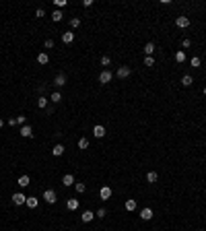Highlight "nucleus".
I'll use <instances>...</instances> for the list:
<instances>
[{"label":"nucleus","mask_w":206,"mask_h":231,"mask_svg":"<svg viewBox=\"0 0 206 231\" xmlns=\"http://www.w3.org/2000/svg\"><path fill=\"white\" fill-rule=\"evenodd\" d=\"M140 219H142V221H150V219H153V208H149V206L142 208V211H140Z\"/></svg>","instance_id":"nucleus-5"},{"label":"nucleus","mask_w":206,"mask_h":231,"mask_svg":"<svg viewBox=\"0 0 206 231\" xmlns=\"http://www.w3.org/2000/svg\"><path fill=\"white\" fill-rule=\"evenodd\" d=\"M144 54H146V56H153L154 54V43L153 41H149V43L144 46Z\"/></svg>","instance_id":"nucleus-19"},{"label":"nucleus","mask_w":206,"mask_h":231,"mask_svg":"<svg viewBox=\"0 0 206 231\" xmlns=\"http://www.w3.org/2000/svg\"><path fill=\"white\" fill-rule=\"evenodd\" d=\"M78 25H80V19H76V17H72V19H70V27H72V29H76Z\"/></svg>","instance_id":"nucleus-31"},{"label":"nucleus","mask_w":206,"mask_h":231,"mask_svg":"<svg viewBox=\"0 0 206 231\" xmlns=\"http://www.w3.org/2000/svg\"><path fill=\"white\" fill-rule=\"evenodd\" d=\"M46 105H47V97H43V95H39V97H37V107H41V110H43Z\"/></svg>","instance_id":"nucleus-23"},{"label":"nucleus","mask_w":206,"mask_h":231,"mask_svg":"<svg viewBox=\"0 0 206 231\" xmlns=\"http://www.w3.org/2000/svg\"><path fill=\"white\" fill-rule=\"evenodd\" d=\"M157 179H159V175H157V171H149V173H146V182H149V184H154Z\"/></svg>","instance_id":"nucleus-21"},{"label":"nucleus","mask_w":206,"mask_h":231,"mask_svg":"<svg viewBox=\"0 0 206 231\" xmlns=\"http://www.w3.org/2000/svg\"><path fill=\"white\" fill-rule=\"evenodd\" d=\"M43 200H46L47 204H56V200H58L56 192H54V190H46V192H43Z\"/></svg>","instance_id":"nucleus-1"},{"label":"nucleus","mask_w":206,"mask_h":231,"mask_svg":"<svg viewBox=\"0 0 206 231\" xmlns=\"http://www.w3.org/2000/svg\"><path fill=\"white\" fill-rule=\"evenodd\" d=\"M66 208H68V211H76V208H78V200H76V198H68V200H66Z\"/></svg>","instance_id":"nucleus-9"},{"label":"nucleus","mask_w":206,"mask_h":231,"mask_svg":"<svg viewBox=\"0 0 206 231\" xmlns=\"http://www.w3.org/2000/svg\"><path fill=\"white\" fill-rule=\"evenodd\" d=\"M25 200H27V196H25L23 192H17V194H12V204L21 206V204H25Z\"/></svg>","instance_id":"nucleus-2"},{"label":"nucleus","mask_w":206,"mask_h":231,"mask_svg":"<svg viewBox=\"0 0 206 231\" xmlns=\"http://www.w3.org/2000/svg\"><path fill=\"white\" fill-rule=\"evenodd\" d=\"M192 83H194V79H192L190 75H183V76H181V85H183V87H190Z\"/></svg>","instance_id":"nucleus-22"},{"label":"nucleus","mask_w":206,"mask_h":231,"mask_svg":"<svg viewBox=\"0 0 206 231\" xmlns=\"http://www.w3.org/2000/svg\"><path fill=\"white\" fill-rule=\"evenodd\" d=\"M111 76H114V75H111L109 70H103L101 75H99V83H101V85H107V83L111 81Z\"/></svg>","instance_id":"nucleus-3"},{"label":"nucleus","mask_w":206,"mask_h":231,"mask_svg":"<svg viewBox=\"0 0 206 231\" xmlns=\"http://www.w3.org/2000/svg\"><path fill=\"white\" fill-rule=\"evenodd\" d=\"M2 126H4V122H2V120H0V128H2Z\"/></svg>","instance_id":"nucleus-40"},{"label":"nucleus","mask_w":206,"mask_h":231,"mask_svg":"<svg viewBox=\"0 0 206 231\" xmlns=\"http://www.w3.org/2000/svg\"><path fill=\"white\" fill-rule=\"evenodd\" d=\"M74 190H76V192H78V194H80V192H85V190H87V186L83 184V182H78V184H74Z\"/></svg>","instance_id":"nucleus-28"},{"label":"nucleus","mask_w":206,"mask_h":231,"mask_svg":"<svg viewBox=\"0 0 206 231\" xmlns=\"http://www.w3.org/2000/svg\"><path fill=\"white\" fill-rule=\"evenodd\" d=\"M144 66H154V58L153 56H146V58H144Z\"/></svg>","instance_id":"nucleus-30"},{"label":"nucleus","mask_w":206,"mask_h":231,"mask_svg":"<svg viewBox=\"0 0 206 231\" xmlns=\"http://www.w3.org/2000/svg\"><path fill=\"white\" fill-rule=\"evenodd\" d=\"M25 204H27L29 208H37V198H35V196H27Z\"/></svg>","instance_id":"nucleus-17"},{"label":"nucleus","mask_w":206,"mask_h":231,"mask_svg":"<svg viewBox=\"0 0 206 231\" xmlns=\"http://www.w3.org/2000/svg\"><path fill=\"white\" fill-rule=\"evenodd\" d=\"M21 136H25V138H31V136H33V130H31V126H27V124H25V126L21 128Z\"/></svg>","instance_id":"nucleus-12"},{"label":"nucleus","mask_w":206,"mask_h":231,"mask_svg":"<svg viewBox=\"0 0 206 231\" xmlns=\"http://www.w3.org/2000/svg\"><path fill=\"white\" fill-rule=\"evenodd\" d=\"M37 62H39V64H47V62H50V56H47L46 52L37 54Z\"/></svg>","instance_id":"nucleus-20"},{"label":"nucleus","mask_w":206,"mask_h":231,"mask_svg":"<svg viewBox=\"0 0 206 231\" xmlns=\"http://www.w3.org/2000/svg\"><path fill=\"white\" fill-rule=\"evenodd\" d=\"M109 62H111V58H109V56H103L101 58V66H109Z\"/></svg>","instance_id":"nucleus-33"},{"label":"nucleus","mask_w":206,"mask_h":231,"mask_svg":"<svg viewBox=\"0 0 206 231\" xmlns=\"http://www.w3.org/2000/svg\"><path fill=\"white\" fill-rule=\"evenodd\" d=\"M175 62H186V52H183V50H179V52L175 54Z\"/></svg>","instance_id":"nucleus-24"},{"label":"nucleus","mask_w":206,"mask_h":231,"mask_svg":"<svg viewBox=\"0 0 206 231\" xmlns=\"http://www.w3.org/2000/svg\"><path fill=\"white\" fill-rule=\"evenodd\" d=\"M54 85H56V87H64V85H66V75L60 72V75L56 76V81H54Z\"/></svg>","instance_id":"nucleus-10"},{"label":"nucleus","mask_w":206,"mask_h":231,"mask_svg":"<svg viewBox=\"0 0 206 231\" xmlns=\"http://www.w3.org/2000/svg\"><path fill=\"white\" fill-rule=\"evenodd\" d=\"M83 6H85V8H89V6H93V0H83Z\"/></svg>","instance_id":"nucleus-35"},{"label":"nucleus","mask_w":206,"mask_h":231,"mask_svg":"<svg viewBox=\"0 0 206 231\" xmlns=\"http://www.w3.org/2000/svg\"><path fill=\"white\" fill-rule=\"evenodd\" d=\"M62 17H64V15H62L60 11H54V12H52V19H54L56 23H58V21H62Z\"/></svg>","instance_id":"nucleus-26"},{"label":"nucleus","mask_w":206,"mask_h":231,"mask_svg":"<svg viewBox=\"0 0 206 231\" xmlns=\"http://www.w3.org/2000/svg\"><path fill=\"white\" fill-rule=\"evenodd\" d=\"M93 134H95V138H103V136H105V128H103V126H95V128H93Z\"/></svg>","instance_id":"nucleus-14"},{"label":"nucleus","mask_w":206,"mask_h":231,"mask_svg":"<svg viewBox=\"0 0 206 231\" xmlns=\"http://www.w3.org/2000/svg\"><path fill=\"white\" fill-rule=\"evenodd\" d=\"M17 124H23L25 126V116H17Z\"/></svg>","instance_id":"nucleus-37"},{"label":"nucleus","mask_w":206,"mask_h":231,"mask_svg":"<svg viewBox=\"0 0 206 231\" xmlns=\"http://www.w3.org/2000/svg\"><path fill=\"white\" fill-rule=\"evenodd\" d=\"M93 219H95V213H91V211H85V213L80 215V221H83V223H91Z\"/></svg>","instance_id":"nucleus-7"},{"label":"nucleus","mask_w":206,"mask_h":231,"mask_svg":"<svg viewBox=\"0 0 206 231\" xmlns=\"http://www.w3.org/2000/svg\"><path fill=\"white\" fill-rule=\"evenodd\" d=\"M78 149H83V151L89 149V140H87V138H80V140H78Z\"/></svg>","instance_id":"nucleus-27"},{"label":"nucleus","mask_w":206,"mask_h":231,"mask_svg":"<svg viewBox=\"0 0 206 231\" xmlns=\"http://www.w3.org/2000/svg\"><path fill=\"white\" fill-rule=\"evenodd\" d=\"M17 184L21 186V188H27V186L31 184V179H29V175H21V178L17 179Z\"/></svg>","instance_id":"nucleus-15"},{"label":"nucleus","mask_w":206,"mask_h":231,"mask_svg":"<svg viewBox=\"0 0 206 231\" xmlns=\"http://www.w3.org/2000/svg\"><path fill=\"white\" fill-rule=\"evenodd\" d=\"M62 184L64 186H72L74 184V175H72V173H66V175L62 178Z\"/></svg>","instance_id":"nucleus-16"},{"label":"nucleus","mask_w":206,"mask_h":231,"mask_svg":"<svg viewBox=\"0 0 206 231\" xmlns=\"http://www.w3.org/2000/svg\"><path fill=\"white\" fill-rule=\"evenodd\" d=\"M43 15H46V12H43V8H37V12H35V17L39 19V17H43Z\"/></svg>","instance_id":"nucleus-38"},{"label":"nucleus","mask_w":206,"mask_h":231,"mask_svg":"<svg viewBox=\"0 0 206 231\" xmlns=\"http://www.w3.org/2000/svg\"><path fill=\"white\" fill-rule=\"evenodd\" d=\"M181 46H183V50H186V48L192 46V41H190V39H183V41H181Z\"/></svg>","instance_id":"nucleus-36"},{"label":"nucleus","mask_w":206,"mask_h":231,"mask_svg":"<svg viewBox=\"0 0 206 231\" xmlns=\"http://www.w3.org/2000/svg\"><path fill=\"white\" fill-rule=\"evenodd\" d=\"M190 64H192V66H194V68H200V58H198V56H194V58H192V60H190Z\"/></svg>","instance_id":"nucleus-25"},{"label":"nucleus","mask_w":206,"mask_h":231,"mask_svg":"<svg viewBox=\"0 0 206 231\" xmlns=\"http://www.w3.org/2000/svg\"><path fill=\"white\" fill-rule=\"evenodd\" d=\"M50 99L54 101V103H58V101H62V95H60V93L56 91V93H52V97H50Z\"/></svg>","instance_id":"nucleus-29"},{"label":"nucleus","mask_w":206,"mask_h":231,"mask_svg":"<svg viewBox=\"0 0 206 231\" xmlns=\"http://www.w3.org/2000/svg\"><path fill=\"white\" fill-rule=\"evenodd\" d=\"M105 215H107V211H105V208H99L97 213H95V217H99V219H103Z\"/></svg>","instance_id":"nucleus-32"},{"label":"nucleus","mask_w":206,"mask_h":231,"mask_svg":"<svg viewBox=\"0 0 206 231\" xmlns=\"http://www.w3.org/2000/svg\"><path fill=\"white\" fill-rule=\"evenodd\" d=\"M130 76V68L128 66H120L118 68V79H128Z\"/></svg>","instance_id":"nucleus-8"},{"label":"nucleus","mask_w":206,"mask_h":231,"mask_svg":"<svg viewBox=\"0 0 206 231\" xmlns=\"http://www.w3.org/2000/svg\"><path fill=\"white\" fill-rule=\"evenodd\" d=\"M175 25H177L179 29H186L190 25V19L188 17H177V19H175Z\"/></svg>","instance_id":"nucleus-6"},{"label":"nucleus","mask_w":206,"mask_h":231,"mask_svg":"<svg viewBox=\"0 0 206 231\" xmlns=\"http://www.w3.org/2000/svg\"><path fill=\"white\" fill-rule=\"evenodd\" d=\"M56 6H58V8H62V6H66V0H56Z\"/></svg>","instance_id":"nucleus-34"},{"label":"nucleus","mask_w":206,"mask_h":231,"mask_svg":"<svg viewBox=\"0 0 206 231\" xmlns=\"http://www.w3.org/2000/svg\"><path fill=\"white\" fill-rule=\"evenodd\" d=\"M99 196H101L103 200H109V198H111V188H109V186H103L101 190H99Z\"/></svg>","instance_id":"nucleus-4"},{"label":"nucleus","mask_w":206,"mask_h":231,"mask_svg":"<svg viewBox=\"0 0 206 231\" xmlns=\"http://www.w3.org/2000/svg\"><path fill=\"white\" fill-rule=\"evenodd\" d=\"M46 48L50 50V48H54V39H46Z\"/></svg>","instance_id":"nucleus-39"},{"label":"nucleus","mask_w":206,"mask_h":231,"mask_svg":"<svg viewBox=\"0 0 206 231\" xmlns=\"http://www.w3.org/2000/svg\"><path fill=\"white\" fill-rule=\"evenodd\" d=\"M62 41H64V43H72V41H74V33H72V31L62 33Z\"/></svg>","instance_id":"nucleus-13"},{"label":"nucleus","mask_w":206,"mask_h":231,"mask_svg":"<svg viewBox=\"0 0 206 231\" xmlns=\"http://www.w3.org/2000/svg\"><path fill=\"white\" fill-rule=\"evenodd\" d=\"M52 155H54V157L64 155V144H54V149H52Z\"/></svg>","instance_id":"nucleus-11"},{"label":"nucleus","mask_w":206,"mask_h":231,"mask_svg":"<svg viewBox=\"0 0 206 231\" xmlns=\"http://www.w3.org/2000/svg\"><path fill=\"white\" fill-rule=\"evenodd\" d=\"M124 206H126V211H136V200H134V198H128Z\"/></svg>","instance_id":"nucleus-18"},{"label":"nucleus","mask_w":206,"mask_h":231,"mask_svg":"<svg viewBox=\"0 0 206 231\" xmlns=\"http://www.w3.org/2000/svg\"><path fill=\"white\" fill-rule=\"evenodd\" d=\"M204 95H206V87H204Z\"/></svg>","instance_id":"nucleus-41"}]
</instances>
